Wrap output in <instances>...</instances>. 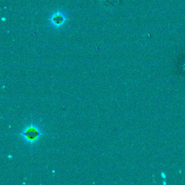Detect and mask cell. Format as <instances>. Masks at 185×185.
I'll return each mask as SVG.
<instances>
[{"instance_id":"obj_1","label":"cell","mask_w":185,"mask_h":185,"mask_svg":"<svg viewBox=\"0 0 185 185\" xmlns=\"http://www.w3.org/2000/svg\"><path fill=\"white\" fill-rule=\"evenodd\" d=\"M8 158H12V156H10H10H8Z\"/></svg>"}]
</instances>
